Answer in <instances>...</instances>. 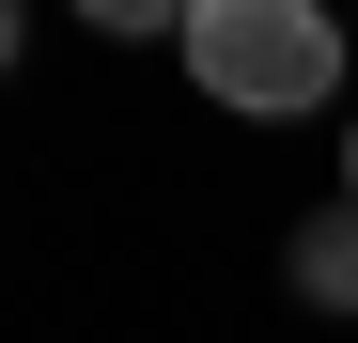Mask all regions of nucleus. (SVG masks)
Returning a JSON list of instances; mask_svg holds the SVG:
<instances>
[{"label": "nucleus", "instance_id": "nucleus-1", "mask_svg": "<svg viewBox=\"0 0 358 343\" xmlns=\"http://www.w3.org/2000/svg\"><path fill=\"white\" fill-rule=\"evenodd\" d=\"M171 47H187V78L234 109V125H296V109L343 94V16L327 0H187Z\"/></svg>", "mask_w": 358, "mask_h": 343}, {"label": "nucleus", "instance_id": "nucleus-2", "mask_svg": "<svg viewBox=\"0 0 358 343\" xmlns=\"http://www.w3.org/2000/svg\"><path fill=\"white\" fill-rule=\"evenodd\" d=\"M296 297H358V218H312L296 234Z\"/></svg>", "mask_w": 358, "mask_h": 343}, {"label": "nucleus", "instance_id": "nucleus-3", "mask_svg": "<svg viewBox=\"0 0 358 343\" xmlns=\"http://www.w3.org/2000/svg\"><path fill=\"white\" fill-rule=\"evenodd\" d=\"M343 218H358V125H343Z\"/></svg>", "mask_w": 358, "mask_h": 343}, {"label": "nucleus", "instance_id": "nucleus-4", "mask_svg": "<svg viewBox=\"0 0 358 343\" xmlns=\"http://www.w3.org/2000/svg\"><path fill=\"white\" fill-rule=\"evenodd\" d=\"M0 63H16V0H0Z\"/></svg>", "mask_w": 358, "mask_h": 343}]
</instances>
